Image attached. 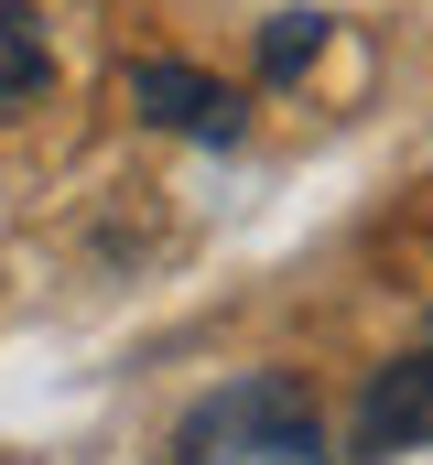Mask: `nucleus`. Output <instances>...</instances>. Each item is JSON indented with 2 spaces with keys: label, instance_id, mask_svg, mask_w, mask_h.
<instances>
[{
  "label": "nucleus",
  "instance_id": "obj_1",
  "mask_svg": "<svg viewBox=\"0 0 433 465\" xmlns=\"http://www.w3.org/2000/svg\"><path fill=\"white\" fill-rule=\"evenodd\" d=\"M315 411L282 379H238L227 401H206L185 422V465H315Z\"/></svg>",
  "mask_w": 433,
  "mask_h": 465
},
{
  "label": "nucleus",
  "instance_id": "obj_2",
  "mask_svg": "<svg viewBox=\"0 0 433 465\" xmlns=\"http://www.w3.org/2000/svg\"><path fill=\"white\" fill-rule=\"evenodd\" d=\"M130 109L152 119V130H174V141H238L249 130V98L216 87L206 65H174V54H141L130 65Z\"/></svg>",
  "mask_w": 433,
  "mask_h": 465
},
{
  "label": "nucleus",
  "instance_id": "obj_3",
  "mask_svg": "<svg viewBox=\"0 0 433 465\" xmlns=\"http://www.w3.org/2000/svg\"><path fill=\"white\" fill-rule=\"evenodd\" d=\"M433 444V357H401L357 401V455H423Z\"/></svg>",
  "mask_w": 433,
  "mask_h": 465
},
{
  "label": "nucleus",
  "instance_id": "obj_4",
  "mask_svg": "<svg viewBox=\"0 0 433 465\" xmlns=\"http://www.w3.org/2000/svg\"><path fill=\"white\" fill-rule=\"evenodd\" d=\"M44 76H55V44H44V11H33V0H0V109L44 98Z\"/></svg>",
  "mask_w": 433,
  "mask_h": 465
},
{
  "label": "nucleus",
  "instance_id": "obj_5",
  "mask_svg": "<svg viewBox=\"0 0 433 465\" xmlns=\"http://www.w3.org/2000/svg\"><path fill=\"white\" fill-rule=\"evenodd\" d=\"M315 44H325V11H282L271 33H260V76L282 87V76H304L315 65Z\"/></svg>",
  "mask_w": 433,
  "mask_h": 465
}]
</instances>
